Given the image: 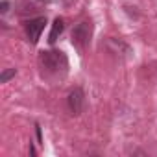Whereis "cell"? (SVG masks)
<instances>
[{"mask_svg": "<svg viewBox=\"0 0 157 157\" xmlns=\"http://www.w3.org/2000/svg\"><path fill=\"white\" fill-rule=\"evenodd\" d=\"M63 32H65V21H63L61 17H57V19L54 21V24H52L50 35H48V43H50V44H56Z\"/></svg>", "mask_w": 157, "mask_h": 157, "instance_id": "obj_5", "label": "cell"}, {"mask_svg": "<svg viewBox=\"0 0 157 157\" xmlns=\"http://www.w3.org/2000/svg\"><path fill=\"white\" fill-rule=\"evenodd\" d=\"M15 74H17V70H15V68H8V70H4V72H2V76H0V83H6L10 78H13Z\"/></svg>", "mask_w": 157, "mask_h": 157, "instance_id": "obj_6", "label": "cell"}, {"mask_svg": "<svg viewBox=\"0 0 157 157\" xmlns=\"http://www.w3.org/2000/svg\"><path fill=\"white\" fill-rule=\"evenodd\" d=\"M41 4H65L67 0H39Z\"/></svg>", "mask_w": 157, "mask_h": 157, "instance_id": "obj_7", "label": "cell"}, {"mask_svg": "<svg viewBox=\"0 0 157 157\" xmlns=\"http://www.w3.org/2000/svg\"><path fill=\"white\" fill-rule=\"evenodd\" d=\"M44 24H46V17H35V19H30L26 21L24 24V32H26V37L32 44H37L39 39H41V33L44 30Z\"/></svg>", "mask_w": 157, "mask_h": 157, "instance_id": "obj_3", "label": "cell"}, {"mask_svg": "<svg viewBox=\"0 0 157 157\" xmlns=\"http://www.w3.org/2000/svg\"><path fill=\"white\" fill-rule=\"evenodd\" d=\"M67 105H68V111L72 113V115H82V111H83V107H85V93H83V89L82 87H74L70 93H68V96H67Z\"/></svg>", "mask_w": 157, "mask_h": 157, "instance_id": "obj_4", "label": "cell"}, {"mask_svg": "<svg viewBox=\"0 0 157 157\" xmlns=\"http://www.w3.org/2000/svg\"><path fill=\"white\" fill-rule=\"evenodd\" d=\"M91 37H93V24L89 21H82L78 22L74 28H72V33H70V39H72V44L78 48V50H83L89 46L91 43Z\"/></svg>", "mask_w": 157, "mask_h": 157, "instance_id": "obj_2", "label": "cell"}, {"mask_svg": "<svg viewBox=\"0 0 157 157\" xmlns=\"http://www.w3.org/2000/svg\"><path fill=\"white\" fill-rule=\"evenodd\" d=\"M39 67L43 78H46V80H63L68 70V57L61 50H46L39 54Z\"/></svg>", "mask_w": 157, "mask_h": 157, "instance_id": "obj_1", "label": "cell"}, {"mask_svg": "<svg viewBox=\"0 0 157 157\" xmlns=\"http://www.w3.org/2000/svg\"><path fill=\"white\" fill-rule=\"evenodd\" d=\"M8 8H10V2H6V0H4V2L0 4V13L6 15V13H8Z\"/></svg>", "mask_w": 157, "mask_h": 157, "instance_id": "obj_8", "label": "cell"}]
</instances>
